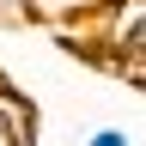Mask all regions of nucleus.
Here are the masks:
<instances>
[{"mask_svg":"<svg viewBox=\"0 0 146 146\" xmlns=\"http://www.w3.org/2000/svg\"><path fill=\"white\" fill-rule=\"evenodd\" d=\"M0 122H6L12 146H36V140H43V110H36V98L18 91L6 73H0Z\"/></svg>","mask_w":146,"mask_h":146,"instance_id":"obj_1","label":"nucleus"},{"mask_svg":"<svg viewBox=\"0 0 146 146\" xmlns=\"http://www.w3.org/2000/svg\"><path fill=\"white\" fill-rule=\"evenodd\" d=\"M25 6H31V0H0V25H6V31H25Z\"/></svg>","mask_w":146,"mask_h":146,"instance_id":"obj_4","label":"nucleus"},{"mask_svg":"<svg viewBox=\"0 0 146 146\" xmlns=\"http://www.w3.org/2000/svg\"><path fill=\"white\" fill-rule=\"evenodd\" d=\"M79 146H134V134H128L122 122H104V128H91V134H85Z\"/></svg>","mask_w":146,"mask_h":146,"instance_id":"obj_3","label":"nucleus"},{"mask_svg":"<svg viewBox=\"0 0 146 146\" xmlns=\"http://www.w3.org/2000/svg\"><path fill=\"white\" fill-rule=\"evenodd\" d=\"M110 6V0H31L25 6V25H43V31H55V25H79V18H98Z\"/></svg>","mask_w":146,"mask_h":146,"instance_id":"obj_2","label":"nucleus"},{"mask_svg":"<svg viewBox=\"0 0 146 146\" xmlns=\"http://www.w3.org/2000/svg\"><path fill=\"white\" fill-rule=\"evenodd\" d=\"M0 146H12V134H6V122H0Z\"/></svg>","mask_w":146,"mask_h":146,"instance_id":"obj_5","label":"nucleus"}]
</instances>
